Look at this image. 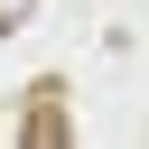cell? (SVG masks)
I'll return each mask as SVG.
<instances>
[{"mask_svg": "<svg viewBox=\"0 0 149 149\" xmlns=\"http://www.w3.org/2000/svg\"><path fill=\"white\" fill-rule=\"evenodd\" d=\"M28 9H37V0H0V28H19V19H28Z\"/></svg>", "mask_w": 149, "mask_h": 149, "instance_id": "1", "label": "cell"}]
</instances>
